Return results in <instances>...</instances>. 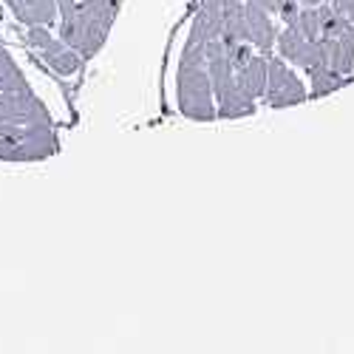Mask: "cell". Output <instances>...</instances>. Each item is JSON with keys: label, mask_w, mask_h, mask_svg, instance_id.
<instances>
[{"label": "cell", "mask_w": 354, "mask_h": 354, "mask_svg": "<svg viewBox=\"0 0 354 354\" xmlns=\"http://www.w3.org/2000/svg\"><path fill=\"white\" fill-rule=\"evenodd\" d=\"M306 74H309V97H326V94L340 91L343 85L351 82V77L337 74V71H335L332 66H326V63L312 66Z\"/></svg>", "instance_id": "9"}, {"label": "cell", "mask_w": 354, "mask_h": 354, "mask_svg": "<svg viewBox=\"0 0 354 354\" xmlns=\"http://www.w3.org/2000/svg\"><path fill=\"white\" fill-rule=\"evenodd\" d=\"M224 48H227V57H230V63H232V68L239 71L250 57L255 54V46L250 43V40H241V43H224Z\"/></svg>", "instance_id": "11"}, {"label": "cell", "mask_w": 354, "mask_h": 354, "mask_svg": "<svg viewBox=\"0 0 354 354\" xmlns=\"http://www.w3.org/2000/svg\"><path fill=\"white\" fill-rule=\"evenodd\" d=\"M122 0H80L68 17H60V37L88 63L105 46Z\"/></svg>", "instance_id": "2"}, {"label": "cell", "mask_w": 354, "mask_h": 354, "mask_svg": "<svg viewBox=\"0 0 354 354\" xmlns=\"http://www.w3.org/2000/svg\"><path fill=\"white\" fill-rule=\"evenodd\" d=\"M204 46L207 43H196L187 37L179 66H176V105L196 122H213L216 120V97H213V85L207 74V57H204Z\"/></svg>", "instance_id": "1"}, {"label": "cell", "mask_w": 354, "mask_h": 354, "mask_svg": "<svg viewBox=\"0 0 354 354\" xmlns=\"http://www.w3.org/2000/svg\"><path fill=\"white\" fill-rule=\"evenodd\" d=\"M255 3H258V6H263V9H267L270 15L275 12V0H255Z\"/></svg>", "instance_id": "15"}, {"label": "cell", "mask_w": 354, "mask_h": 354, "mask_svg": "<svg viewBox=\"0 0 354 354\" xmlns=\"http://www.w3.org/2000/svg\"><path fill=\"white\" fill-rule=\"evenodd\" d=\"M272 15L281 17L283 26L295 23V20H298V15H301V0H275V12Z\"/></svg>", "instance_id": "12"}, {"label": "cell", "mask_w": 354, "mask_h": 354, "mask_svg": "<svg viewBox=\"0 0 354 354\" xmlns=\"http://www.w3.org/2000/svg\"><path fill=\"white\" fill-rule=\"evenodd\" d=\"M295 26L301 28V35L306 40H320V12L317 6H301V15L295 20Z\"/></svg>", "instance_id": "10"}, {"label": "cell", "mask_w": 354, "mask_h": 354, "mask_svg": "<svg viewBox=\"0 0 354 354\" xmlns=\"http://www.w3.org/2000/svg\"><path fill=\"white\" fill-rule=\"evenodd\" d=\"M267 71H270V54L255 51L250 60L235 71V80H239V85L250 97L263 100V91H267Z\"/></svg>", "instance_id": "8"}, {"label": "cell", "mask_w": 354, "mask_h": 354, "mask_svg": "<svg viewBox=\"0 0 354 354\" xmlns=\"http://www.w3.org/2000/svg\"><path fill=\"white\" fill-rule=\"evenodd\" d=\"M244 15H247V26H250V40L255 46V51L261 54H272L275 48V26H272V15L258 6L255 0H244Z\"/></svg>", "instance_id": "6"}, {"label": "cell", "mask_w": 354, "mask_h": 354, "mask_svg": "<svg viewBox=\"0 0 354 354\" xmlns=\"http://www.w3.org/2000/svg\"><path fill=\"white\" fill-rule=\"evenodd\" d=\"M204 57H207V74L213 85V97H216V113L221 120H241V116L255 113V97H250L244 88L235 80V68L227 57L224 40H207L204 46Z\"/></svg>", "instance_id": "3"}, {"label": "cell", "mask_w": 354, "mask_h": 354, "mask_svg": "<svg viewBox=\"0 0 354 354\" xmlns=\"http://www.w3.org/2000/svg\"><path fill=\"white\" fill-rule=\"evenodd\" d=\"M329 3H332L340 15H346L348 20H354V0H329Z\"/></svg>", "instance_id": "13"}, {"label": "cell", "mask_w": 354, "mask_h": 354, "mask_svg": "<svg viewBox=\"0 0 354 354\" xmlns=\"http://www.w3.org/2000/svg\"><path fill=\"white\" fill-rule=\"evenodd\" d=\"M263 100H267L270 108H292L309 100L306 85L298 80L283 57H272L270 54V71H267V91H263Z\"/></svg>", "instance_id": "5"}, {"label": "cell", "mask_w": 354, "mask_h": 354, "mask_svg": "<svg viewBox=\"0 0 354 354\" xmlns=\"http://www.w3.org/2000/svg\"><path fill=\"white\" fill-rule=\"evenodd\" d=\"M323 48H326V63L337 74H343V77L354 74V23H348L337 37L323 40Z\"/></svg>", "instance_id": "7"}, {"label": "cell", "mask_w": 354, "mask_h": 354, "mask_svg": "<svg viewBox=\"0 0 354 354\" xmlns=\"http://www.w3.org/2000/svg\"><path fill=\"white\" fill-rule=\"evenodd\" d=\"M77 3H80V0H57V15H60V17H68V15L77 9Z\"/></svg>", "instance_id": "14"}, {"label": "cell", "mask_w": 354, "mask_h": 354, "mask_svg": "<svg viewBox=\"0 0 354 354\" xmlns=\"http://www.w3.org/2000/svg\"><path fill=\"white\" fill-rule=\"evenodd\" d=\"M317 3H323V0H304V6H317Z\"/></svg>", "instance_id": "16"}, {"label": "cell", "mask_w": 354, "mask_h": 354, "mask_svg": "<svg viewBox=\"0 0 354 354\" xmlns=\"http://www.w3.org/2000/svg\"><path fill=\"white\" fill-rule=\"evenodd\" d=\"M26 40H28V46H32L43 57V63L54 74H60V77H74L82 68V63H85L63 37H54L48 32V26H28Z\"/></svg>", "instance_id": "4"}]
</instances>
